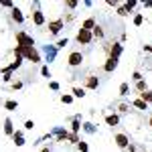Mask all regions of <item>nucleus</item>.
I'll return each instance as SVG.
<instances>
[{"mask_svg":"<svg viewBox=\"0 0 152 152\" xmlns=\"http://www.w3.org/2000/svg\"><path fill=\"white\" fill-rule=\"evenodd\" d=\"M105 122H107V126H116L118 122H120V118L114 114V116H107V118H105Z\"/></svg>","mask_w":152,"mask_h":152,"instance_id":"14","label":"nucleus"},{"mask_svg":"<svg viewBox=\"0 0 152 152\" xmlns=\"http://www.w3.org/2000/svg\"><path fill=\"white\" fill-rule=\"evenodd\" d=\"M24 128H26V130H33V128H35V122H33V120H26Z\"/></svg>","mask_w":152,"mask_h":152,"instance_id":"27","label":"nucleus"},{"mask_svg":"<svg viewBox=\"0 0 152 152\" xmlns=\"http://www.w3.org/2000/svg\"><path fill=\"white\" fill-rule=\"evenodd\" d=\"M12 18H14L16 23H23V12L18 10V8H12Z\"/></svg>","mask_w":152,"mask_h":152,"instance_id":"12","label":"nucleus"},{"mask_svg":"<svg viewBox=\"0 0 152 152\" xmlns=\"http://www.w3.org/2000/svg\"><path fill=\"white\" fill-rule=\"evenodd\" d=\"M61 102H63V104H71V102H73V97H71V95H63V97H61Z\"/></svg>","mask_w":152,"mask_h":152,"instance_id":"29","label":"nucleus"},{"mask_svg":"<svg viewBox=\"0 0 152 152\" xmlns=\"http://www.w3.org/2000/svg\"><path fill=\"white\" fill-rule=\"evenodd\" d=\"M91 35H94V37H97V39H102V37H104V31H102V26H94Z\"/></svg>","mask_w":152,"mask_h":152,"instance_id":"18","label":"nucleus"},{"mask_svg":"<svg viewBox=\"0 0 152 152\" xmlns=\"http://www.w3.org/2000/svg\"><path fill=\"white\" fill-rule=\"evenodd\" d=\"M41 73H43V77H51V71H49V67H43V69H41Z\"/></svg>","mask_w":152,"mask_h":152,"instance_id":"30","label":"nucleus"},{"mask_svg":"<svg viewBox=\"0 0 152 152\" xmlns=\"http://www.w3.org/2000/svg\"><path fill=\"white\" fill-rule=\"evenodd\" d=\"M14 144H16V146H23V144H24L23 132H16V134H14Z\"/></svg>","mask_w":152,"mask_h":152,"instance_id":"13","label":"nucleus"},{"mask_svg":"<svg viewBox=\"0 0 152 152\" xmlns=\"http://www.w3.org/2000/svg\"><path fill=\"white\" fill-rule=\"evenodd\" d=\"M4 132H6L8 136L14 134V128H12V122H10V120H6V122H4Z\"/></svg>","mask_w":152,"mask_h":152,"instance_id":"15","label":"nucleus"},{"mask_svg":"<svg viewBox=\"0 0 152 152\" xmlns=\"http://www.w3.org/2000/svg\"><path fill=\"white\" fill-rule=\"evenodd\" d=\"M150 126H152V118H150Z\"/></svg>","mask_w":152,"mask_h":152,"instance_id":"38","label":"nucleus"},{"mask_svg":"<svg viewBox=\"0 0 152 152\" xmlns=\"http://www.w3.org/2000/svg\"><path fill=\"white\" fill-rule=\"evenodd\" d=\"M16 41H18V45L20 47H33L35 45V41H33V37H28L26 33H16Z\"/></svg>","mask_w":152,"mask_h":152,"instance_id":"2","label":"nucleus"},{"mask_svg":"<svg viewBox=\"0 0 152 152\" xmlns=\"http://www.w3.org/2000/svg\"><path fill=\"white\" fill-rule=\"evenodd\" d=\"M118 14H120V16H126V14H128V8H126V6H120V8H118Z\"/></svg>","mask_w":152,"mask_h":152,"instance_id":"26","label":"nucleus"},{"mask_svg":"<svg viewBox=\"0 0 152 152\" xmlns=\"http://www.w3.org/2000/svg\"><path fill=\"white\" fill-rule=\"evenodd\" d=\"M136 89H138V91H146V83L144 81H136Z\"/></svg>","mask_w":152,"mask_h":152,"instance_id":"24","label":"nucleus"},{"mask_svg":"<svg viewBox=\"0 0 152 152\" xmlns=\"http://www.w3.org/2000/svg\"><path fill=\"white\" fill-rule=\"evenodd\" d=\"M16 102H12V99H8V102H6V104H4V107H6V110H8V112H14V110H16Z\"/></svg>","mask_w":152,"mask_h":152,"instance_id":"17","label":"nucleus"},{"mask_svg":"<svg viewBox=\"0 0 152 152\" xmlns=\"http://www.w3.org/2000/svg\"><path fill=\"white\" fill-rule=\"evenodd\" d=\"M85 130L87 132H94V124H85Z\"/></svg>","mask_w":152,"mask_h":152,"instance_id":"36","label":"nucleus"},{"mask_svg":"<svg viewBox=\"0 0 152 152\" xmlns=\"http://www.w3.org/2000/svg\"><path fill=\"white\" fill-rule=\"evenodd\" d=\"M14 55H20V57H26L28 61H33V63H37V61H41V57H39V53L35 51V47H20V45H16V49H14Z\"/></svg>","mask_w":152,"mask_h":152,"instance_id":"1","label":"nucleus"},{"mask_svg":"<svg viewBox=\"0 0 152 152\" xmlns=\"http://www.w3.org/2000/svg\"><path fill=\"white\" fill-rule=\"evenodd\" d=\"M33 18H35V24H39V26L45 23V16H43V12H41V10H35V12H33Z\"/></svg>","mask_w":152,"mask_h":152,"instance_id":"10","label":"nucleus"},{"mask_svg":"<svg viewBox=\"0 0 152 152\" xmlns=\"http://www.w3.org/2000/svg\"><path fill=\"white\" fill-rule=\"evenodd\" d=\"M65 4H67L69 8H75V6H77V2H75V0H69V2H65Z\"/></svg>","mask_w":152,"mask_h":152,"instance_id":"34","label":"nucleus"},{"mask_svg":"<svg viewBox=\"0 0 152 152\" xmlns=\"http://www.w3.org/2000/svg\"><path fill=\"white\" fill-rule=\"evenodd\" d=\"M12 87H14V89H18V87H23V83H20V81H14V83H12Z\"/></svg>","mask_w":152,"mask_h":152,"instance_id":"35","label":"nucleus"},{"mask_svg":"<svg viewBox=\"0 0 152 152\" xmlns=\"http://www.w3.org/2000/svg\"><path fill=\"white\" fill-rule=\"evenodd\" d=\"M61 28H63V20H53V23H49V31H51L53 35H57Z\"/></svg>","mask_w":152,"mask_h":152,"instance_id":"5","label":"nucleus"},{"mask_svg":"<svg viewBox=\"0 0 152 152\" xmlns=\"http://www.w3.org/2000/svg\"><path fill=\"white\" fill-rule=\"evenodd\" d=\"M41 152H49V148H43V150H41Z\"/></svg>","mask_w":152,"mask_h":152,"instance_id":"37","label":"nucleus"},{"mask_svg":"<svg viewBox=\"0 0 152 152\" xmlns=\"http://www.w3.org/2000/svg\"><path fill=\"white\" fill-rule=\"evenodd\" d=\"M134 105H136L138 110H146V107H148V104H144L142 99H134Z\"/></svg>","mask_w":152,"mask_h":152,"instance_id":"21","label":"nucleus"},{"mask_svg":"<svg viewBox=\"0 0 152 152\" xmlns=\"http://www.w3.org/2000/svg\"><path fill=\"white\" fill-rule=\"evenodd\" d=\"M120 53H122V45H118V43H114V45L110 47V57L118 59V57H120Z\"/></svg>","mask_w":152,"mask_h":152,"instance_id":"7","label":"nucleus"},{"mask_svg":"<svg viewBox=\"0 0 152 152\" xmlns=\"http://www.w3.org/2000/svg\"><path fill=\"white\" fill-rule=\"evenodd\" d=\"M128 91H130L128 83H122V85H120V94H122V95H128Z\"/></svg>","mask_w":152,"mask_h":152,"instance_id":"22","label":"nucleus"},{"mask_svg":"<svg viewBox=\"0 0 152 152\" xmlns=\"http://www.w3.org/2000/svg\"><path fill=\"white\" fill-rule=\"evenodd\" d=\"M116 144L120 148H126L128 146V136H124V134H118L116 136Z\"/></svg>","mask_w":152,"mask_h":152,"instance_id":"8","label":"nucleus"},{"mask_svg":"<svg viewBox=\"0 0 152 152\" xmlns=\"http://www.w3.org/2000/svg\"><path fill=\"white\" fill-rule=\"evenodd\" d=\"M132 79H134V81H142V75H140V71H136V73L132 75Z\"/></svg>","mask_w":152,"mask_h":152,"instance_id":"31","label":"nucleus"},{"mask_svg":"<svg viewBox=\"0 0 152 152\" xmlns=\"http://www.w3.org/2000/svg\"><path fill=\"white\" fill-rule=\"evenodd\" d=\"M140 95H142L140 99L144 102V104H152V91H148V89H146V91H142Z\"/></svg>","mask_w":152,"mask_h":152,"instance_id":"11","label":"nucleus"},{"mask_svg":"<svg viewBox=\"0 0 152 152\" xmlns=\"http://www.w3.org/2000/svg\"><path fill=\"white\" fill-rule=\"evenodd\" d=\"M81 61H83V55H81V53H77V51L69 55V65H71V67H77V65H81Z\"/></svg>","mask_w":152,"mask_h":152,"instance_id":"4","label":"nucleus"},{"mask_svg":"<svg viewBox=\"0 0 152 152\" xmlns=\"http://www.w3.org/2000/svg\"><path fill=\"white\" fill-rule=\"evenodd\" d=\"M142 20H144V18H142V14H136V16H134V24H136V26H140Z\"/></svg>","mask_w":152,"mask_h":152,"instance_id":"25","label":"nucleus"},{"mask_svg":"<svg viewBox=\"0 0 152 152\" xmlns=\"http://www.w3.org/2000/svg\"><path fill=\"white\" fill-rule=\"evenodd\" d=\"M94 26H95V20H94V18H87V20L83 23V28H85V31H91Z\"/></svg>","mask_w":152,"mask_h":152,"instance_id":"16","label":"nucleus"},{"mask_svg":"<svg viewBox=\"0 0 152 152\" xmlns=\"http://www.w3.org/2000/svg\"><path fill=\"white\" fill-rule=\"evenodd\" d=\"M79 150H81V152H87V144H85V142H79Z\"/></svg>","mask_w":152,"mask_h":152,"instance_id":"32","label":"nucleus"},{"mask_svg":"<svg viewBox=\"0 0 152 152\" xmlns=\"http://www.w3.org/2000/svg\"><path fill=\"white\" fill-rule=\"evenodd\" d=\"M136 4H138L136 0H128V2H126L124 6H126V8H128V12H130V10H132V8H134V6H136Z\"/></svg>","mask_w":152,"mask_h":152,"instance_id":"23","label":"nucleus"},{"mask_svg":"<svg viewBox=\"0 0 152 152\" xmlns=\"http://www.w3.org/2000/svg\"><path fill=\"white\" fill-rule=\"evenodd\" d=\"M79 128H81V124H79V118H75V120H73V124H71V130H73V134H75V132H79Z\"/></svg>","mask_w":152,"mask_h":152,"instance_id":"20","label":"nucleus"},{"mask_svg":"<svg viewBox=\"0 0 152 152\" xmlns=\"http://www.w3.org/2000/svg\"><path fill=\"white\" fill-rule=\"evenodd\" d=\"M73 95H75V97H83V95H85V89H83V87H73Z\"/></svg>","mask_w":152,"mask_h":152,"instance_id":"19","label":"nucleus"},{"mask_svg":"<svg viewBox=\"0 0 152 152\" xmlns=\"http://www.w3.org/2000/svg\"><path fill=\"white\" fill-rule=\"evenodd\" d=\"M91 39H94V35H91V31H85V28H79V33H77V41H79L81 45H89V43H91Z\"/></svg>","mask_w":152,"mask_h":152,"instance_id":"3","label":"nucleus"},{"mask_svg":"<svg viewBox=\"0 0 152 152\" xmlns=\"http://www.w3.org/2000/svg\"><path fill=\"white\" fill-rule=\"evenodd\" d=\"M67 43H69V41H67V39H61V41H59V43H57V47H65V45H67Z\"/></svg>","mask_w":152,"mask_h":152,"instance_id":"33","label":"nucleus"},{"mask_svg":"<svg viewBox=\"0 0 152 152\" xmlns=\"http://www.w3.org/2000/svg\"><path fill=\"white\" fill-rule=\"evenodd\" d=\"M85 85H87L89 89H97V85H99V79H97V77H87Z\"/></svg>","mask_w":152,"mask_h":152,"instance_id":"9","label":"nucleus"},{"mask_svg":"<svg viewBox=\"0 0 152 152\" xmlns=\"http://www.w3.org/2000/svg\"><path fill=\"white\" fill-rule=\"evenodd\" d=\"M118 67V59H114V57H107V61H105V65H104V69L110 73V71H114Z\"/></svg>","mask_w":152,"mask_h":152,"instance_id":"6","label":"nucleus"},{"mask_svg":"<svg viewBox=\"0 0 152 152\" xmlns=\"http://www.w3.org/2000/svg\"><path fill=\"white\" fill-rule=\"evenodd\" d=\"M2 79H4V81L8 83V81L12 79V73H10V71H4V77H2Z\"/></svg>","mask_w":152,"mask_h":152,"instance_id":"28","label":"nucleus"}]
</instances>
